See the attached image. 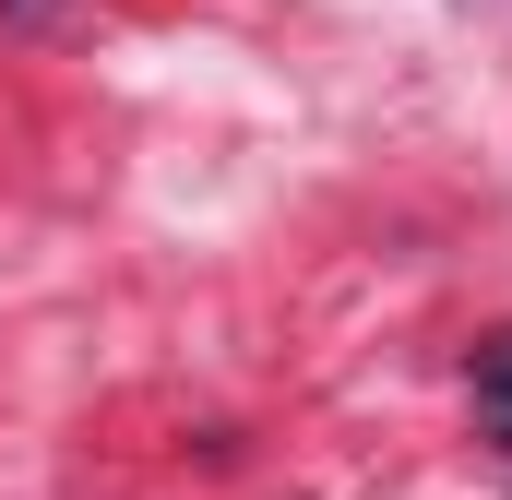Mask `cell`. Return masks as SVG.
Segmentation results:
<instances>
[{
	"label": "cell",
	"mask_w": 512,
	"mask_h": 500,
	"mask_svg": "<svg viewBox=\"0 0 512 500\" xmlns=\"http://www.w3.org/2000/svg\"><path fill=\"white\" fill-rule=\"evenodd\" d=\"M501 477H512V465H501Z\"/></svg>",
	"instance_id": "cell-2"
},
{
	"label": "cell",
	"mask_w": 512,
	"mask_h": 500,
	"mask_svg": "<svg viewBox=\"0 0 512 500\" xmlns=\"http://www.w3.org/2000/svg\"><path fill=\"white\" fill-rule=\"evenodd\" d=\"M477 405H512V322L477 346Z\"/></svg>",
	"instance_id": "cell-1"
}]
</instances>
